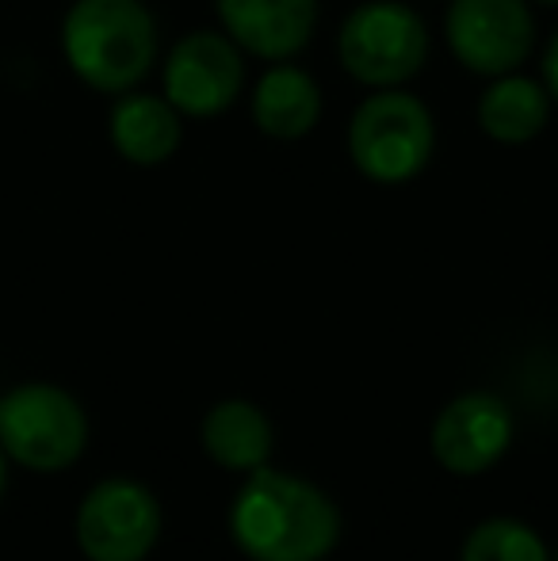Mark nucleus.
<instances>
[{
	"instance_id": "1",
	"label": "nucleus",
	"mask_w": 558,
	"mask_h": 561,
	"mask_svg": "<svg viewBox=\"0 0 558 561\" xmlns=\"http://www.w3.org/2000/svg\"><path fill=\"white\" fill-rule=\"evenodd\" d=\"M226 527L249 561H326L341 542V508L310 478L261 466L238 489Z\"/></svg>"
},
{
	"instance_id": "2",
	"label": "nucleus",
	"mask_w": 558,
	"mask_h": 561,
	"mask_svg": "<svg viewBox=\"0 0 558 561\" xmlns=\"http://www.w3.org/2000/svg\"><path fill=\"white\" fill-rule=\"evenodd\" d=\"M58 46L84 89L115 100L153 73L161 31L146 0H73L61 15Z\"/></svg>"
},
{
	"instance_id": "3",
	"label": "nucleus",
	"mask_w": 558,
	"mask_h": 561,
	"mask_svg": "<svg viewBox=\"0 0 558 561\" xmlns=\"http://www.w3.org/2000/svg\"><path fill=\"white\" fill-rule=\"evenodd\" d=\"M344 146L367 184H413L436 157V115L410 89H372L349 115Z\"/></svg>"
},
{
	"instance_id": "4",
	"label": "nucleus",
	"mask_w": 558,
	"mask_h": 561,
	"mask_svg": "<svg viewBox=\"0 0 558 561\" xmlns=\"http://www.w3.org/2000/svg\"><path fill=\"white\" fill-rule=\"evenodd\" d=\"M429 23L406 0H360L337 27V61L356 84L406 89L429 66Z\"/></svg>"
},
{
	"instance_id": "5",
	"label": "nucleus",
	"mask_w": 558,
	"mask_h": 561,
	"mask_svg": "<svg viewBox=\"0 0 558 561\" xmlns=\"http://www.w3.org/2000/svg\"><path fill=\"white\" fill-rule=\"evenodd\" d=\"M0 447L23 470H69L89 447V413L66 386L20 382L0 398Z\"/></svg>"
},
{
	"instance_id": "6",
	"label": "nucleus",
	"mask_w": 558,
	"mask_h": 561,
	"mask_svg": "<svg viewBox=\"0 0 558 561\" xmlns=\"http://www.w3.org/2000/svg\"><path fill=\"white\" fill-rule=\"evenodd\" d=\"M246 84V50L223 27L184 31L161 58V92L184 118L226 115Z\"/></svg>"
},
{
	"instance_id": "7",
	"label": "nucleus",
	"mask_w": 558,
	"mask_h": 561,
	"mask_svg": "<svg viewBox=\"0 0 558 561\" xmlns=\"http://www.w3.org/2000/svg\"><path fill=\"white\" fill-rule=\"evenodd\" d=\"M161 501L138 478H104L81 496L73 519L84 561H146L161 539Z\"/></svg>"
},
{
	"instance_id": "8",
	"label": "nucleus",
	"mask_w": 558,
	"mask_h": 561,
	"mask_svg": "<svg viewBox=\"0 0 558 561\" xmlns=\"http://www.w3.org/2000/svg\"><path fill=\"white\" fill-rule=\"evenodd\" d=\"M444 43L467 73H513L536 50L532 0H447Z\"/></svg>"
},
{
	"instance_id": "9",
	"label": "nucleus",
	"mask_w": 558,
	"mask_h": 561,
	"mask_svg": "<svg viewBox=\"0 0 558 561\" xmlns=\"http://www.w3.org/2000/svg\"><path fill=\"white\" fill-rule=\"evenodd\" d=\"M516 436L513 409L490 390H467L436 413L429 432L432 458L455 478H478L509 455Z\"/></svg>"
},
{
	"instance_id": "10",
	"label": "nucleus",
	"mask_w": 558,
	"mask_h": 561,
	"mask_svg": "<svg viewBox=\"0 0 558 561\" xmlns=\"http://www.w3.org/2000/svg\"><path fill=\"white\" fill-rule=\"evenodd\" d=\"M218 27L264 66L295 61L314 43L321 0H215Z\"/></svg>"
},
{
	"instance_id": "11",
	"label": "nucleus",
	"mask_w": 558,
	"mask_h": 561,
	"mask_svg": "<svg viewBox=\"0 0 558 561\" xmlns=\"http://www.w3.org/2000/svg\"><path fill=\"white\" fill-rule=\"evenodd\" d=\"M326 115L318 77L298 61H272L249 89V118L272 141H303Z\"/></svg>"
},
{
	"instance_id": "12",
	"label": "nucleus",
	"mask_w": 558,
	"mask_h": 561,
	"mask_svg": "<svg viewBox=\"0 0 558 561\" xmlns=\"http://www.w3.org/2000/svg\"><path fill=\"white\" fill-rule=\"evenodd\" d=\"M187 118L164 100V92L130 89L115 96L107 112V141L115 157L135 169H161L184 146Z\"/></svg>"
},
{
	"instance_id": "13",
	"label": "nucleus",
	"mask_w": 558,
	"mask_h": 561,
	"mask_svg": "<svg viewBox=\"0 0 558 561\" xmlns=\"http://www.w3.org/2000/svg\"><path fill=\"white\" fill-rule=\"evenodd\" d=\"M555 100L544 77H528L521 69L490 77L475 104L478 130L498 146H528L547 130Z\"/></svg>"
},
{
	"instance_id": "14",
	"label": "nucleus",
	"mask_w": 558,
	"mask_h": 561,
	"mask_svg": "<svg viewBox=\"0 0 558 561\" xmlns=\"http://www.w3.org/2000/svg\"><path fill=\"white\" fill-rule=\"evenodd\" d=\"M200 439L215 466L234 473H253L269 466L272 447H276V428L261 405L246 398H226L207 409Z\"/></svg>"
},
{
	"instance_id": "15",
	"label": "nucleus",
	"mask_w": 558,
	"mask_h": 561,
	"mask_svg": "<svg viewBox=\"0 0 558 561\" xmlns=\"http://www.w3.org/2000/svg\"><path fill=\"white\" fill-rule=\"evenodd\" d=\"M459 561H551L544 535L513 516H490L463 539Z\"/></svg>"
},
{
	"instance_id": "16",
	"label": "nucleus",
	"mask_w": 558,
	"mask_h": 561,
	"mask_svg": "<svg viewBox=\"0 0 558 561\" xmlns=\"http://www.w3.org/2000/svg\"><path fill=\"white\" fill-rule=\"evenodd\" d=\"M539 77H544L547 92H551V100L558 104V31L547 38V46H544V58H539Z\"/></svg>"
},
{
	"instance_id": "17",
	"label": "nucleus",
	"mask_w": 558,
	"mask_h": 561,
	"mask_svg": "<svg viewBox=\"0 0 558 561\" xmlns=\"http://www.w3.org/2000/svg\"><path fill=\"white\" fill-rule=\"evenodd\" d=\"M4 489H8V455L0 447V496H4Z\"/></svg>"
},
{
	"instance_id": "18",
	"label": "nucleus",
	"mask_w": 558,
	"mask_h": 561,
	"mask_svg": "<svg viewBox=\"0 0 558 561\" xmlns=\"http://www.w3.org/2000/svg\"><path fill=\"white\" fill-rule=\"evenodd\" d=\"M532 4H547V8H558V0H532Z\"/></svg>"
},
{
	"instance_id": "19",
	"label": "nucleus",
	"mask_w": 558,
	"mask_h": 561,
	"mask_svg": "<svg viewBox=\"0 0 558 561\" xmlns=\"http://www.w3.org/2000/svg\"><path fill=\"white\" fill-rule=\"evenodd\" d=\"M551 561H558V554H555V558H551Z\"/></svg>"
}]
</instances>
